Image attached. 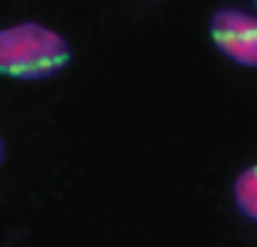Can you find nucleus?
Listing matches in <instances>:
<instances>
[{"instance_id":"nucleus-1","label":"nucleus","mask_w":257,"mask_h":247,"mask_svg":"<svg viewBox=\"0 0 257 247\" xmlns=\"http://www.w3.org/2000/svg\"><path fill=\"white\" fill-rule=\"evenodd\" d=\"M68 61V41L41 23L0 28V73L3 76L18 81H43L61 73Z\"/></svg>"},{"instance_id":"nucleus-3","label":"nucleus","mask_w":257,"mask_h":247,"mask_svg":"<svg viewBox=\"0 0 257 247\" xmlns=\"http://www.w3.org/2000/svg\"><path fill=\"white\" fill-rule=\"evenodd\" d=\"M232 194H234V204L239 214L257 224V164L239 172V177L234 179Z\"/></svg>"},{"instance_id":"nucleus-2","label":"nucleus","mask_w":257,"mask_h":247,"mask_svg":"<svg viewBox=\"0 0 257 247\" xmlns=\"http://www.w3.org/2000/svg\"><path fill=\"white\" fill-rule=\"evenodd\" d=\"M209 36L222 56L244 68H257V18L237 11L222 8L209 18Z\"/></svg>"},{"instance_id":"nucleus-4","label":"nucleus","mask_w":257,"mask_h":247,"mask_svg":"<svg viewBox=\"0 0 257 247\" xmlns=\"http://www.w3.org/2000/svg\"><path fill=\"white\" fill-rule=\"evenodd\" d=\"M3 157H6V144H3V139H0V164H3Z\"/></svg>"}]
</instances>
